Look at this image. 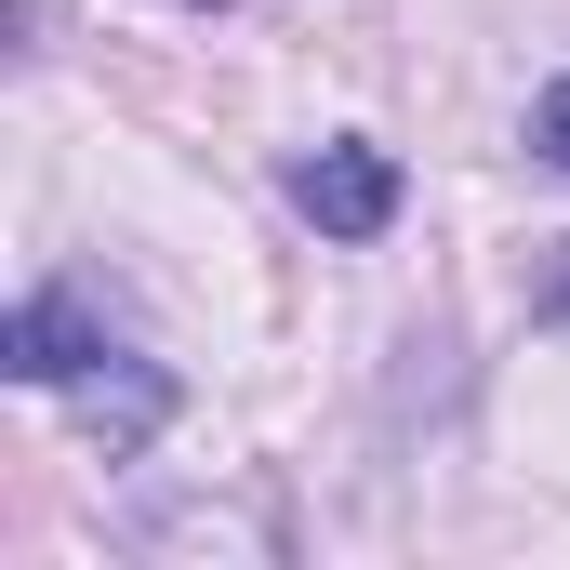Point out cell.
<instances>
[{"mask_svg":"<svg viewBox=\"0 0 570 570\" xmlns=\"http://www.w3.org/2000/svg\"><path fill=\"white\" fill-rule=\"evenodd\" d=\"M531 146L570 173V80H544V94H531Z\"/></svg>","mask_w":570,"mask_h":570,"instance_id":"obj_3","label":"cell"},{"mask_svg":"<svg viewBox=\"0 0 570 570\" xmlns=\"http://www.w3.org/2000/svg\"><path fill=\"white\" fill-rule=\"evenodd\" d=\"M0 358H13L27 385H80V372H94V358H120V345H107L67 292H27V305H13V332H0Z\"/></svg>","mask_w":570,"mask_h":570,"instance_id":"obj_2","label":"cell"},{"mask_svg":"<svg viewBox=\"0 0 570 570\" xmlns=\"http://www.w3.org/2000/svg\"><path fill=\"white\" fill-rule=\"evenodd\" d=\"M292 213L318 239H385L399 226V159L385 146H318V159H292Z\"/></svg>","mask_w":570,"mask_h":570,"instance_id":"obj_1","label":"cell"}]
</instances>
